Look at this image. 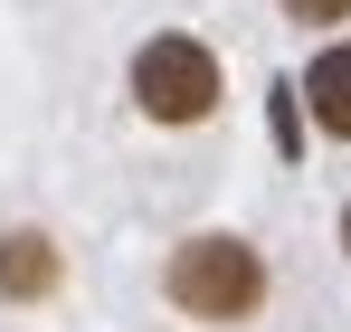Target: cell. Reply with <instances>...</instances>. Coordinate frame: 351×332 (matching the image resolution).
<instances>
[{
  "mask_svg": "<svg viewBox=\"0 0 351 332\" xmlns=\"http://www.w3.org/2000/svg\"><path fill=\"white\" fill-rule=\"evenodd\" d=\"M162 285H171L180 313H199V323H247L266 304V266H256L247 237H180Z\"/></svg>",
  "mask_w": 351,
  "mask_h": 332,
  "instance_id": "obj_1",
  "label": "cell"
},
{
  "mask_svg": "<svg viewBox=\"0 0 351 332\" xmlns=\"http://www.w3.org/2000/svg\"><path fill=\"white\" fill-rule=\"evenodd\" d=\"M58 285V247L38 237V228H19V237H0V294L10 304H38Z\"/></svg>",
  "mask_w": 351,
  "mask_h": 332,
  "instance_id": "obj_4",
  "label": "cell"
},
{
  "mask_svg": "<svg viewBox=\"0 0 351 332\" xmlns=\"http://www.w3.org/2000/svg\"><path fill=\"white\" fill-rule=\"evenodd\" d=\"M304 105H313V123L332 143H351V48H323L304 67Z\"/></svg>",
  "mask_w": 351,
  "mask_h": 332,
  "instance_id": "obj_3",
  "label": "cell"
},
{
  "mask_svg": "<svg viewBox=\"0 0 351 332\" xmlns=\"http://www.w3.org/2000/svg\"><path fill=\"white\" fill-rule=\"evenodd\" d=\"M133 105L152 114V123H209V105H219V57L199 48V38H180V29L143 38V48H133Z\"/></svg>",
  "mask_w": 351,
  "mask_h": 332,
  "instance_id": "obj_2",
  "label": "cell"
},
{
  "mask_svg": "<svg viewBox=\"0 0 351 332\" xmlns=\"http://www.w3.org/2000/svg\"><path fill=\"white\" fill-rule=\"evenodd\" d=\"M342 247H351V209H342Z\"/></svg>",
  "mask_w": 351,
  "mask_h": 332,
  "instance_id": "obj_6",
  "label": "cell"
},
{
  "mask_svg": "<svg viewBox=\"0 0 351 332\" xmlns=\"http://www.w3.org/2000/svg\"><path fill=\"white\" fill-rule=\"evenodd\" d=\"M285 19H304V29H332V19H351V0H285Z\"/></svg>",
  "mask_w": 351,
  "mask_h": 332,
  "instance_id": "obj_5",
  "label": "cell"
}]
</instances>
